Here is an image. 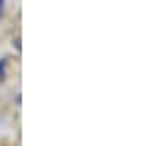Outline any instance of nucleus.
Listing matches in <instances>:
<instances>
[{"label": "nucleus", "mask_w": 141, "mask_h": 146, "mask_svg": "<svg viewBox=\"0 0 141 146\" xmlns=\"http://www.w3.org/2000/svg\"><path fill=\"white\" fill-rule=\"evenodd\" d=\"M0 13H2V11H0Z\"/></svg>", "instance_id": "nucleus-1"}]
</instances>
